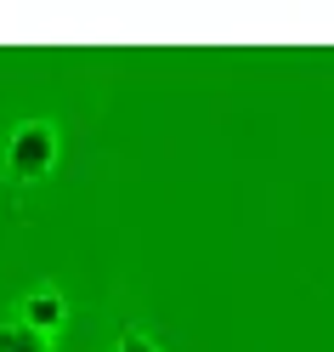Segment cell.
I'll return each instance as SVG.
<instances>
[{
  "instance_id": "6da1fadb",
  "label": "cell",
  "mask_w": 334,
  "mask_h": 352,
  "mask_svg": "<svg viewBox=\"0 0 334 352\" xmlns=\"http://www.w3.org/2000/svg\"><path fill=\"white\" fill-rule=\"evenodd\" d=\"M57 160V137H51V125H23L12 137V170L23 176V182H34V176H46Z\"/></svg>"
},
{
  "instance_id": "277c9868",
  "label": "cell",
  "mask_w": 334,
  "mask_h": 352,
  "mask_svg": "<svg viewBox=\"0 0 334 352\" xmlns=\"http://www.w3.org/2000/svg\"><path fill=\"white\" fill-rule=\"evenodd\" d=\"M119 352H153V346H147L142 336H125V341H119Z\"/></svg>"
},
{
  "instance_id": "3957f363",
  "label": "cell",
  "mask_w": 334,
  "mask_h": 352,
  "mask_svg": "<svg viewBox=\"0 0 334 352\" xmlns=\"http://www.w3.org/2000/svg\"><path fill=\"white\" fill-rule=\"evenodd\" d=\"M0 352H46V346H40V336L23 324V329H0Z\"/></svg>"
},
{
  "instance_id": "7a4b0ae2",
  "label": "cell",
  "mask_w": 334,
  "mask_h": 352,
  "mask_svg": "<svg viewBox=\"0 0 334 352\" xmlns=\"http://www.w3.org/2000/svg\"><path fill=\"white\" fill-rule=\"evenodd\" d=\"M62 324V296H51V290H40V296H29V329L40 336V329H57Z\"/></svg>"
}]
</instances>
